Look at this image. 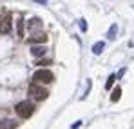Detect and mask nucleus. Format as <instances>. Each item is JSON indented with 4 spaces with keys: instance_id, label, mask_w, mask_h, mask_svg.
<instances>
[{
    "instance_id": "1",
    "label": "nucleus",
    "mask_w": 134,
    "mask_h": 129,
    "mask_svg": "<svg viewBox=\"0 0 134 129\" xmlns=\"http://www.w3.org/2000/svg\"><path fill=\"white\" fill-rule=\"evenodd\" d=\"M15 111L18 113V116H20V118H29V116L35 113V106H33L31 102L24 100V102H18V104H16Z\"/></svg>"
},
{
    "instance_id": "2",
    "label": "nucleus",
    "mask_w": 134,
    "mask_h": 129,
    "mask_svg": "<svg viewBox=\"0 0 134 129\" xmlns=\"http://www.w3.org/2000/svg\"><path fill=\"white\" fill-rule=\"evenodd\" d=\"M33 80H35V84H49V82L54 80V75L49 69H38L33 75Z\"/></svg>"
},
{
    "instance_id": "3",
    "label": "nucleus",
    "mask_w": 134,
    "mask_h": 129,
    "mask_svg": "<svg viewBox=\"0 0 134 129\" xmlns=\"http://www.w3.org/2000/svg\"><path fill=\"white\" fill-rule=\"evenodd\" d=\"M29 93H31L33 98L38 100V102H42V100H45V98L49 96V91H45L44 87H40L38 84H31V86H29Z\"/></svg>"
},
{
    "instance_id": "4",
    "label": "nucleus",
    "mask_w": 134,
    "mask_h": 129,
    "mask_svg": "<svg viewBox=\"0 0 134 129\" xmlns=\"http://www.w3.org/2000/svg\"><path fill=\"white\" fill-rule=\"evenodd\" d=\"M11 33V15H5L0 20V35H9Z\"/></svg>"
},
{
    "instance_id": "5",
    "label": "nucleus",
    "mask_w": 134,
    "mask_h": 129,
    "mask_svg": "<svg viewBox=\"0 0 134 129\" xmlns=\"http://www.w3.org/2000/svg\"><path fill=\"white\" fill-rule=\"evenodd\" d=\"M29 44H45L47 42V35L45 33H36V35H33V37H29Z\"/></svg>"
},
{
    "instance_id": "6",
    "label": "nucleus",
    "mask_w": 134,
    "mask_h": 129,
    "mask_svg": "<svg viewBox=\"0 0 134 129\" xmlns=\"http://www.w3.org/2000/svg\"><path fill=\"white\" fill-rule=\"evenodd\" d=\"M16 127V122L11 120V118H4L0 120V129H15Z\"/></svg>"
},
{
    "instance_id": "7",
    "label": "nucleus",
    "mask_w": 134,
    "mask_h": 129,
    "mask_svg": "<svg viewBox=\"0 0 134 129\" xmlns=\"http://www.w3.org/2000/svg\"><path fill=\"white\" fill-rule=\"evenodd\" d=\"M45 51H47V49H45L44 45H35V47L31 49V55L38 58V56H44V55H45Z\"/></svg>"
},
{
    "instance_id": "8",
    "label": "nucleus",
    "mask_w": 134,
    "mask_h": 129,
    "mask_svg": "<svg viewBox=\"0 0 134 129\" xmlns=\"http://www.w3.org/2000/svg\"><path fill=\"white\" fill-rule=\"evenodd\" d=\"M103 49H105V42H96L92 45V53H94V55H102Z\"/></svg>"
},
{
    "instance_id": "9",
    "label": "nucleus",
    "mask_w": 134,
    "mask_h": 129,
    "mask_svg": "<svg viewBox=\"0 0 134 129\" xmlns=\"http://www.w3.org/2000/svg\"><path fill=\"white\" fill-rule=\"evenodd\" d=\"M121 98V87H116L114 91H112V95H111V100L112 102H118Z\"/></svg>"
},
{
    "instance_id": "10",
    "label": "nucleus",
    "mask_w": 134,
    "mask_h": 129,
    "mask_svg": "<svg viewBox=\"0 0 134 129\" xmlns=\"http://www.w3.org/2000/svg\"><path fill=\"white\" fill-rule=\"evenodd\" d=\"M16 33H18L20 38L24 37V18H18L16 20Z\"/></svg>"
},
{
    "instance_id": "11",
    "label": "nucleus",
    "mask_w": 134,
    "mask_h": 129,
    "mask_svg": "<svg viewBox=\"0 0 134 129\" xmlns=\"http://www.w3.org/2000/svg\"><path fill=\"white\" fill-rule=\"evenodd\" d=\"M116 33H118V25H116V24H112L111 27H109V33H107L109 40H112V38H116Z\"/></svg>"
},
{
    "instance_id": "12",
    "label": "nucleus",
    "mask_w": 134,
    "mask_h": 129,
    "mask_svg": "<svg viewBox=\"0 0 134 129\" xmlns=\"http://www.w3.org/2000/svg\"><path fill=\"white\" fill-rule=\"evenodd\" d=\"M40 25H42V20H40V18H33V20H29V24H27L29 29H33V27H40Z\"/></svg>"
},
{
    "instance_id": "13",
    "label": "nucleus",
    "mask_w": 134,
    "mask_h": 129,
    "mask_svg": "<svg viewBox=\"0 0 134 129\" xmlns=\"http://www.w3.org/2000/svg\"><path fill=\"white\" fill-rule=\"evenodd\" d=\"M114 80H116V75H111V76H109V80H107V84H105V89H111L112 84H114Z\"/></svg>"
},
{
    "instance_id": "14",
    "label": "nucleus",
    "mask_w": 134,
    "mask_h": 129,
    "mask_svg": "<svg viewBox=\"0 0 134 129\" xmlns=\"http://www.w3.org/2000/svg\"><path fill=\"white\" fill-rule=\"evenodd\" d=\"M78 25H80V29H82L83 33H85V31H87V27H89V25H87V22L83 20V18H80V20H78Z\"/></svg>"
},
{
    "instance_id": "15",
    "label": "nucleus",
    "mask_w": 134,
    "mask_h": 129,
    "mask_svg": "<svg viewBox=\"0 0 134 129\" xmlns=\"http://www.w3.org/2000/svg\"><path fill=\"white\" fill-rule=\"evenodd\" d=\"M91 86H92V82H91V78H89V80H87V89H85V95L82 96V100H85V98H87V95H89V91H91Z\"/></svg>"
},
{
    "instance_id": "16",
    "label": "nucleus",
    "mask_w": 134,
    "mask_h": 129,
    "mask_svg": "<svg viewBox=\"0 0 134 129\" xmlns=\"http://www.w3.org/2000/svg\"><path fill=\"white\" fill-rule=\"evenodd\" d=\"M51 64V60H49V58H45V60H38V62H36V65H40V67H44V65H49Z\"/></svg>"
},
{
    "instance_id": "17",
    "label": "nucleus",
    "mask_w": 134,
    "mask_h": 129,
    "mask_svg": "<svg viewBox=\"0 0 134 129\" xmlns=\"http://www.w3.org/2000/svg\"><path fill=\"white\" fill-rule=\"evenodd\" d=\"M125 73H127V69H125V67H121V69H120V73H118V76H116V78H121V76H123V75H125Z\"/></svg>"
},
{
    "instance_id": "18",
    "label": "nucleus",
    "mask_w": 134,
    "mask_h": 129,
    "mask_svg": "<svg viewBox=\"0 0 134 129\" xmlns=\"http://www.w3.org/2000/svg\"><path fill=\"white\" fill-rule=\"evenodd\" d=\"M80 126H82V120H78L76 124H72V126H71V129H78Z\"/></svg>"
}]
</instances>
